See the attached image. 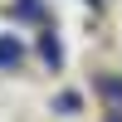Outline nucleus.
<instances>
[{"mask_svg": "<svg viewBox=\"0 0 122 122\" xmlns=\"http://www.w3.org/2000/svg\"><path fill=\"white\" fill-rule=\"evenodd\" d=\"M20 59H25V44L15 34H0V68H15Z\"/></svg>", "mask_w": 122, "mask_h": 122, "instance_id": "1", "label": "nucleus"}, {"mask_svg": "<svg viewBox=\"0 0 122 122\" xmlns=\"http://www.w3.org/2000/svg\"><path fill=\"white\" fill-rule=\"evenodd\" d=\"M39 59H44L49 68L64 64V49H59V34H39Z\"/></svg>", "mask_w": 122, "mask_h": 122, "instance_id": "2", "label": "nucleus"}, {"mask_svg": "<svg viewBox=\"0 0 122 122\" xmlns=\"http://www.w3.org/2000/svg\"><path fill=\"white\" fill-rule=\"evenodd\" d=\"M15 20H44V0H15Z\"/></svg>", "mask_w": 122, "mask_h": 122, "instance_id": "3", "label": "nucleus"}, {"mask_svg": "<svg viewBox=\"0 0 122 122\" xmlns=\"http://www.w3.org/2000/svg\"><path fill=\"white\" fill-rule=\"evenodd\" d=\"M98 88H103V98H112V103H122V78H103Z\"/></svg>", "mask_w": 122, "mask_h": 122, "instance_id": "4", "label": "nucleus"}]
</instances>
